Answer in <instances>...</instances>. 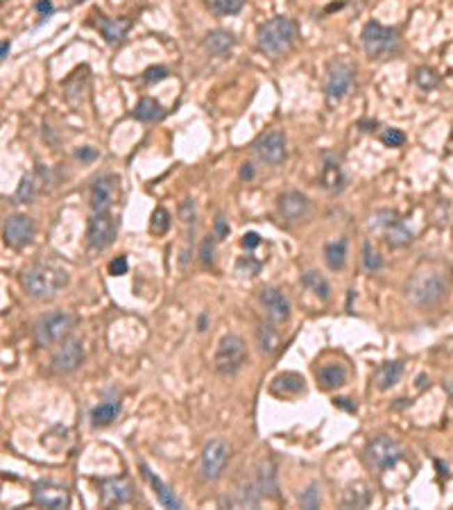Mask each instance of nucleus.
Returning <instances> with one entry per match:
<instances>
[{
    "mask_svg": "<svg viewBox=\"0 0 453 510\" xmlns=\"http://www.w3.org/2000/svg\"><path fill=\"white\" fill-rule=\"evenodd\" d=\"M299 34V27L293 18L288 16H275L266 21L259 27V48L268 54V57H281L284 52L290 50V45L295 43Z\"/></svg>",
    "mask_w": 453,
    "mask_h": 510,
    "instance_id": "nucleus-2",
    "label": "nucleus"
},
{
    "mask_svg": "<svg viewBox=\"0 0 453 510\" xmlns=\"http://www.w3.org/2000/svg\"><path fill=\"white\" fill-rule=\"evenodd\" d=\"M362 266H365L367 272H378L383 268V261H381L378 252L369 243H362Z\"/></svg>",
    "mask_w": 453,
    "mask_h": 510,
    "instance_id": "nucleus-36",
    "label": "nucleus"
},
{
    "mask_svg": "<svg viewBox=\"0 0 453 510\" xmlns=\"http://www.w3.org/2000/svg\"><path fill=\"white\" fill-rule=\"evenodd\" d=\"M277 209L286 223H304L306 218L311 216V202H308V197L304 193H299V190L281 193L277 200Z\"/></svg>",
    "mask_w": 453,
    "mask_h": 510,
    "instance_id": "nucleus-14",
    "label": "nucleus"
},
{
    "mask_svg": "<svg viewBox=\"0 0 453 510\" xmlns=\"http://www.w3.org/2000/svg\"><path fill=\"white\" fill-rule=\"evenodd\" d=\"M7 52H9V41H3L0 43V59L7 57Z\"/></svg>",
    "mask_w": 453,
    "mask_h": 510,
    "instance_id": "nucleus-50",
    "label": "nucleus"
},
{
    "mask_svg": "<svg viewBox=\"0 0 453 510\" xmlns=\"http://www.w3.org/2000/svg\"><path fill=\"white\" fill-rule=\"evenodd\" d=\"M254 154L266 166H281L286 161V136L281 132H268L254 143Z\"/></svg>",
    "mask_w": 453,
    "mask_h": 510,
    "instance_id": "nucleus-11",
    "label": "nucleus"
},
{
    "mask_svg": "<svg viewBox=\"0 0 453 510\" xmlns=\"http://www.w3.org/2000/svg\"><path fill=\"white\" fill-rule=\"evenodd\" d=\"M256 493H259V497H270V499L277 497V472H275V465H272L270 460H266L259 467Z\"/></svg>",
    "mask_w": 453,
    "mask_h": 510,
    "instance_id": "nucleus-27",
    "label": "nucleus"
},
{
    "mask_svg": "<svg viewBox=\"0 0 453 510\" xmlns=\"http://www.w3.org/2000/svg\"><path fill=\"white\" fill-rule=\"evenodd\" d=\"M32 239H34V223L27 216L16 213V216H12L5 223V241H7V245L21 250V248H25V245H30Z\"/></svg>",
    "mask_w": 453,
    "mask_h": 510,
    "instance_id": "nucleus-17",
    "label": "nucleus"
},
{
    "mask_svg": "<svg viewBox=\"0 0 453 510\" xmlns=\"http://www.w3.org/2000/svg\"><path fill=\"white\" fill-rule=\"evenodd\" d=\"M256 345H259V350L266 354V357H275L277 350L281 347V333L275 324H259V329H256Z\"/></svg>",
    "mask_w": 453,
    "mask_h": 510,
    "instance_id": "nucleus-25",
    "label": "nucleus"
},
{
    "mask_svg": "<svg viewBox=\"0 0 453 510\" xmlns=\"http://www.w3.org/2000/svg\"><path fill=\"white\" fill-rule=\"evenodd\" d=\"M72 3H82V0H72Z\"/></svg>",
    "mask_w": 453,
    "mask_h": 510,
    "instance_id": "nucleus-56",
    "label": "nucleus"
},
{
    "mask_svg": "<svg viewBox=\"0 0 453 510\" xmlns=\"http://www.w3.org/2000/svg\"><path fill=\"white\" fill-rule=\"evenodd\" d=\"M299 504H302V508L306 510H315V508H320V486H315L311 483L302 495H299Z\"/></svg>",
    "mask_w": 453,
    "mask_h": 510,
    "instance_id": "nucleus-37",
    "label": "nucleus"
},
{
    "mask_svg": "<svg viewBox=\"0 0 453 510\" xmlns=\"http://www.w3.org/2000/svg\"><path fill=\"white\" fill-rule=\"evenodd\" d=\"M227 460H229V451L227 444L220 440H211L202 451V460H199V474L204 481H215L222 477Z\"/></svg>",
    "mask_w": 453,
    "mask_h": 510,
    "instance_id": "nucleus-10",
    "label": "nucleus"
},
{
    "mask_svg": "<svg viewBox=\"0 0 453 510\" xmlns=\"http://www.w3.org/2000/svg\"><path fill=\"white\" fill-rule=\"evenodd\" d=\"M229 223H227L224 216H215V223H213V236L215 241H224L227 236H229Z\"/></svg>",
    "mask_w": 453,
    "mask_h": 510,
    "instance_id": "nucleus-42",
    "label": "nucleus"
},
{
    "mask_svg": "<svg viewBox=\"0 0 453 510\" xmlns=\"http://www.w3.org/2000/svg\"><path fill=\"white\" fill-rule=\"evenodd\" d=\"M322 186L326 190H331V193H340L347 184V177H344V170L340 166V161L331 157V154H326L324 157V166H322Z\"/></svg>",
    "mask_w": 453,
    "mask_h": 510,
    "instance_id": "nucleus-20",
    "label": "nucleus"
},
{
    "mask_svg": "<svg viewBox=\"0 0 453 510\" xmlns=\"http://www.w3.org/2000/svg\"><path fill=\"white\" fill-rule=\"evenodd\" d=\"M381 141H383L387 148H401L406 143V134L401 130H394V127H387V130L381 134Z\"/></svg>",
    "mask_w": 453,
    "mask_h": 510,
    "instance_id": "nucleus-39",
    "label": "nucleus"
},
{
    "mask_svg": "<svg viewBox=\"0 0 453 510\" xmlns=\"http://www.w3.org/2000/svg\"><path fill=\"white\" fill-rule=\"evenodd\" d=\"M417 381H420V384H417V386H420V388H422V386H424V384H426V386H429V379H426V377H424V375H422V377H420V379H417Z\"/></svg>",
    "mask_w": 453,
    "mask_h": 510,
    "instance_id": "nucleus-54",
    "label": "nucleus"
},
{
    "mask_svg": "<svg viewBox=\"0 0 453 510\" xmlns=\"http://www.w3.org/2000/svg\"><path fill=\"white\" fill-rule=\"evenodd\" d=\"M351 87H353V68L344 61L333 63L329 70V77H326V87H324L326 100H329L331 105L338 103V100H342L349 93Z\"/></svg>",
    "mask_w": 453,
    "mask_h": 510,
    "instance_id": "nucleus-12",
    "label": "nucleus"
},
{
    "mask_svg": "<svg viewBox=\"0 0 453 510\" xmlns=\"http://www.w3.org/2000/svg\"><path fill=\"white\" fill-rule=\"evenodd\" d=\"M39 193V181H36V172H30V175H25L21 179V184H18V190H16V200L18 202H32Z\"/></svg>",
    "mask_w": 453,
    "mask_h": 510,
    "instance_id": "nucleus-34",
    "label": "nucleus"
},
{
    "mask_svg": "<svg viewBox=\"0 0 453 510\" xmlns=\"http://www.w3.org/2000/svg\"><path fill=\"white\" fill-rule=\"evenodd\" d=\"M374 227L383 232L385 243L390 248H406V245H410V241H413L410 227H408L394 211H387V209L374 216Z\"/></svg>",
    "mask_w": 453,
    "mask_h": 510,
    "instance_id": "nucleus-9",
    "label": "nucleus"
},
{
    "mask_svg": "<svg viewBox=\"0 0 453 510\" xmlns=\"http://www.w3.org/2000/svg\"><path fill=\"white\" fill-rule=\"evenodd\" d=\"M335 404H338L340 408H344V411H356V404H351L349 402V397H338V399H335Z\"/></svg>",
    "mask_w": 453,
    "mask_h": 510,
    "instance_id": "nucleus-47",
    "label": "nucleus"
},
{
    "mask_svg": "<svg viewBox=\"0 0 453 510\" xmlns=\"http://www.w3.org/2000/svg\"><path fill=\"white\" fill-rule=\"evenodd\" d=\"M77 159L82 161H91V159H95V150H77Z\"/></svg>",
    "mask_w": 453,
    "mask_h": 510,
    "instance_id": "nucleus-49",
    "label": "nucleus"
},
{
    "mask_svg": "<svg viewBox=\"0 0 453 510\" xmlns=\"http://www.w3.org/2000/svg\"><path fill=\"white\" fill-rule=\"evenodd\" d=\"M233 45H236L233 34L227 32V30H213L204 39V48L211 52V54H215V57H222V54L231 52Z\"/></svg>",
    "mask_w": 453,
    "mask_h": 510,
    "instance_id": "nucleus-28",
    "label": "nucleus"
},
{
    "mask_svg": "<svg viewBox=\"0 0 453 510\" xmlns=\"http://www.w3.org/2000/svg\"><path fill=\"white\" fill-rule=\"evenodd\" d=\"M371 504V490L367 483H362V481H356V483H351L347 490H344V497H342V506L344 508H367Z\"/></svg>",
    "mask_w": 453,
    "mask_h": 510,
    "instance_id": "nucleus-26",
    "label": "nucleus"
},
{
    "mask_svg": "<svg viewBox=\"0 0 453 510\" xmlns=\"http://www.w3.org/2000/svg\"><path fill=\"white\" fill-rule=\"evenodd\" d=\"M261 304L272 322H286L290 317V299L281 288L270 286L261 293Z\"/></svg>",
    "mask_w": 453,
    "mask_h": 510,
    "instance_id": "nucleus-18",
    "label": "nucleus"
},
{
    "mask_svg": "<svg viewBox=\"0 0 453 510\" xmlns=\"http://www.w3.org/2000/svg\"><path fill=\"white\" fill-rule=\"evenodd\" d=\"M118 225L116 218L109 211H93L89 218V232H86V243L91 252H102L116 241Z\"/></svg>",
    "mask_w": 453,
    "mask_h": 510,
    "instance_id": "nucleus-8",
    "label": "nucleus"
},
{
    "mask_svg": "<svg viewBox=\"0 0 453 510\" xmlns=\"http://www.w3.org/2000/svg\"><path fill=\"white\" fill-rule=\"evenodd\" d=\"M109 275H114V277L127 275V259L125 257H118V259H114L112 263H109Z\"/></svg>",
    "mask_w": 453,
    "mask_h": 510,
    "instance_id": "nucleus-45",
    "label": "nucleus"
},
{
    "mask_svg": "<svg viewBox=\"0 0 453 510\" xmlns=\"http://www.w3.org/2000/svg\"><path fill=\"white\" fill-rule=\"evenodd\" d=\"M98 27H100V32L105 34L107 41L116 43V41H123L127 36V32H130V27H132V21L130 18H109V16L100 14Z\"/></svg>",
    "mask_w": 453,
    "mask_h": 510,
    "instance_id": "nucleus-23",
    "label": "nucleus"
},
{
    "mask_svg": "<svg viewBox=\"0 0 453 510\" xmlns=\"http://www.w3.org/2000/svg\"><path fill=\"white\" fill-rule=\"evenodd\" d=\"M118 188H121V179L116 175L98 177L93 186H91V207H93V211H109L118 197Z\"/></svg>",
    "mask_w": 453,
    "mask_h": 510,
    "instance_id": "nucleus-15",
    "label": "nucleus"
},
{
    "mask_svg": "<svg viewBox=\"0 0 453 510\" xmlns=\"http://www.w3.org/2000/svg\"><path fill=\"white\" fill-rule=\"evenodd\" d=\"M130 497H132V486L127 479H105L100 483V502L107 508L127 504Z\"/></svg>",
    "mask_w": 453,
    "mask_h": 510,
    "instance_id": "nucleus-19",
    "label": "nucleus"
},
{
    "mask_svg": "<svg viewBox=\"0 0 453 510\" xmlns=\"http://www.w3.org/2000/svg\"><path fill=\"white\" fill-rule=\"evenodd\" d=\"M121 415V404L118 402H102L91 411V424L93 426H107Z\"/></svg>",
    "mask_w": 453,
    "mask_h": 510,
    "instance_id": "nucleus-33",
    "label": "nucleus"
},
{
    "mask_svg": "<svg viewBox=\"0 0 453 510\" xmlns=\"http://www.w3.org/2000/svg\"><path fill=\"white\" fill-rule=\"evenodd\" d=\"M179 218L184 223H193L195 220V202L193 200H184L179 207Z\"/></svg>",
    "mask_w": 453,
    "mask_h": 510,
    "instance_id": "nucleus-44",
    "label": "nucleus"
},
{
    "mask_svg": "<svg viewBox=\"0 0 453 510\" xmlns=\"http://www.w3.org/2000/svg\"><path fill=\"white\" fill-rule=\"evenodd\" d=\"M72 331V317L63 311H54L39 317L34 324V340L39 347H54L63 343Z\"/></svg>",
    "mask_w": 453,
    "mask_h": 510,
    "instance_id": "nucleus-5",
    "label": "nucleus"
},
{
    "mask_svg": "<svg viewBox=\"0 0 453 510\" xmlns=\"http://www.w3.org/2000/svg\"><path fill=\"white\" fill-rule=\"evenodd\" d=\"M213 250H215V236H206L199 248V259L204 266H213Z\"/></svg>",
    "mask_w": 453,
    "mask_h": 510,
    "instance_id": "nucleus-41",
    "label": "nucleus"
},
{
    "mask_svg": "<svg viewBox=\"0 0 453 510\" xmlns=\"http://www.w3.org/2000/svg\"><path fill=\"white\" fill-rule=\"evenodd\" d=\"M401 456H404L401 444L390 438V435H378V438H374L367 444V451H365L367 465L374 467L376 472L394 467L401 460Z\"/></svg>",
    "mask_w": 453,
    "mask_h": 510,
    "instance_id": "nucleus-7",
    "label": "nucleus"
},
{
    "mask_svg": "<svg viewBox=\"0 0 453 510\" xmlns=\"http://www.w3.org/2000/svg\"><path fill=\"white\" fill-rule=\"evenodd\" d=\"M415 80H417V84H420V89H424V91H431V89H435L440 84V77L435 75L431 68H420V70H417Z\"/></svg>",
    "mask_w": 453,
    "mask_h": 510,
    "instance_id": "nucleus-38",
    "label": "nucleus"
},
{
    "mask_svg": "<svg viewBox=\"0 0 453 510\" xmlns=\"http://www.w3.org/2000/svg\"><path fill=\"white\" fill-rule=\"evenodd\" d=\"M245 361H247V347H245L240 336H236V333L222 336L215 347V357H213L215 370L224 377H231L245 366Z\"/></svg>",
    "mask_w": 453,
    "mask_h": 510,
    "instance_id": "nucleus-4",
    "label": "nucleus"
},
{
    "mask_svg": "<svg viewBox=\"0 0 453 510\" xmlns=\"http://www.w3.org/2000/svg\"><path fill=\"white\" fill-rule=\"evenodd\" d=\"M362 48H365L367 57L381 59L387 57L399 48V32L394 27H385L376 21H369L362 27Z\"/></svg>",
    "mask_w": 453,
    "mask_h": 510,
    "instance_id": "nucleus-6",
    "label": "nucleus"
},
{
    "mask_svg": "<svg viewBox=\"0 0 453 510\" xmlns=\"http://www.w3.org/2000/svg\"><path fill=\"white\" fill-rule=\"evenodd\" d=\"M435 467L440 470V474H444V477H447V465H442V460H435Z\"/></svg>",
    "mask_w": 453,
    "mask_h": 510,
    "instance_id": "nucleus-53",
    "label": "nucleus"
},
{
    "mask_svg": "<svg viewBox=\"0 0 453 510\" xmlns=\"http://www.w3.org/2000/svg\"><path fill=\"white\" fill-rule=\"evenodd\" d=\"M23 290L34 299H52L68 286V272L50 263H32L21 272Z\"/></svg>",
    "mask_w": 453,
    "mask_h": 510,
    "instance_id": "nucleus-1",
    "label": "nucleus"
},
{
    "mask_svg": "<svg viewBox=\"0 0 453 510\" xmlns=\"http://www.w3.org/2000/svg\"><path fill=\"white\" fill-rule=\"evenodd\" d=\"M143 474L148 477V481H150V486L154 488V493H157V497H159V502L166 506V508H172V510H179L181 508V502L175 497V493H172V490L163 483V481L157 477V474H152V472L143 465Z\"/></svg>",
    "mask_w": 453,
    "mask_h": 510,
    "instance_id": "nucleus-29",
    "label": "nucleus"
},
{
    "mask_svg": "<svg viewBox=\"0 0 453 510\" xmlns=\"http://www.w3.org/2000/svg\"><path fill=\"white\" fill-rule=\"evenodd\" d=\"M259 243H261V239H259V234H256V232H247V234L243 236V248H245V250H254Z\"/></svg>",
    "mask_w": 453,
    "mask_h": 510,
    "instance_id": "nucleus-46",
    "label": "nucleus"
},
{
    "mask_svg": "<svg viewBox=\"0 0 453 510\" xmlns=\"http://www.w3.org/2000/svg\"><path fill=\"white\" fill-rule=\"evenodd\" d=\"M168 227H170V213H168L163 207L154 209L152 220H150V230H152V234H154V236L166 234V232H168Z\"/></svg>",
    "mask_w": 453,
    "mask_h": 510,
    "instance_id": "nucleus-35",
    "label": "nucleus"
},
{
    "mask_svg": "<svg viewBox=\"0 0 453 510\" xmlns=\"http://www.w3.org/2000/svg\"><path fill=\"white\" fill-rule=\"evenodd\" d=\"M36 12L50 14L52 12V3H50V0H39V3H36Z\"/></svg>",
    "mask_w": 453,
    "mask_h": 510,
    "instance_id": "nucleus-48",
    "label": "nucleus"
},
{
    "mask_svg": "<svg viewBox=\"0 0 453 510\" xmlns=\"http://www.w3.org/2000/svg\"><path fill=\"white\" fill-rule=\"evenodd\" d=\"M197 324H199L197 329H199V331H204V329H206V315H199V322H197Z\"/></svg>",
    "mask_w": 453,
    "mask_h": 510,
    "instance_id": "nucleus-52",
    "label": "nucleus"
},
{
    "mask_svg": "<svg viewBox=\"0 0 453 510\" xmlns=\"http://www.w3.org/2000/svg\"><path fill=\"white\" fill-rule=\"evenodd\" d=\"M302 284L311 290V293L315 297H320L322 302H326V299L331 297V286H329V281H326L320 272L317 270H306L304 275H302Z\"/></svg>",
    "mask_w": 453,
    "mask_h": 510,
    "instance_id": "nucleus-31",
    "label": "nucleus"
},
{
    "mask_svg": "<svg viewBox=\"0 0 453 510\" xmlns=\"http://www.w3.org/2000/svg\"><path fill=\"white\" fill-rule=\"evenodd\" d=\"M240 175H243L245 179H249V177H252V166H243V168H240Z\"/></svg>",
    "mask_w": 453,
    "mask_h": 510,
    "instance_id": "nucleus-51",
    "label": "nucleus"
},
{
    "mask_svg": "<svg viewBox=\"0 0 453 510\" xmlns=\"http://www.w3.org/2000/svg\"><path fill=\"white\" fill-rule=\"evenodd\" d=\"M449 393H451V397H453V384H449Z\"/></svg>",
    "mask_w": 453,
    "mask_h": 510,
    "instance_id": "nucleus-55",
    "label": "nucleus"
},
{
    "mask_svg": "<svg viewBox=\"0 0 453 510\" xmlns=\"http://www.w3.org/2000/svg\"><path fill=\"white\" fill-rule=\"evenodd\" d=\"M317 381L324 390H338L347 384V368L342 363H326L317 370Z\"/></svg>",
    "mask_w": 453,
    "mask_h": 510,
    "instance_id": "nucleus-21",
    "label": "nucleus"
},
{
    "mask_svg": "<svg viewBox=\"0 0 453 510\" xmlns=\"http://www.w3.org/2000/svg\"><path fill=\"white\" fill-rule=\"evenodd\" d=\"M401 375H404V361H387L383 366L378 368L376 372V388L378 390H390L394 388L399 381H401Z\"/></svg>",
    "mask_w": 453,
    "mask_h": 510,
    "instance_id": "nucleus-24",
    "label": "nucleus"
},
{
    "mask_svg": "<svg viewBox=\"0 0 453 510\" xmlns=\"http://www.w3.org/2000/svg\"><path fill=\"white\" fill-rule=\"evenodd\" d=\"M406 295L415 306H433L447 295V279L435 270H417L408 279Z\"/></svg>",
    "mask_w": 453,
    "mask_h": 510,
    "instance_id": "nucleus-3",
    "label": "nucleus"
},
{
    "mask_svg": "<svg viewBox=\"0 0 453 510\" xmlns=\"http://www.w3.org/2000/svg\"><path fill=\"white\" fill-rule=\"evenodd\" d=\"M32 499H34V504H39L43 508H50V510H61L70 504L68 488L59 486V483H52V481H39V483H34Z\"/></svg>",
    "mask_w": 453,
    "mask_h": 510,
    "instance_id": "nucleus-13",
    "label": "nucleus"
},
{
    "mask_svg": "<svg viewBox=\"0 0 453 510\" xmlns=\"http://www.w3.org/2000/svg\"><path fill=\"white\" fill-rule=\"evenodd\" d=\"M304 377L302 375H295V372H284V375H279L275 381H272L270 390L279 397H295L299 393H304Z\"/></svg>",
    "mask_w": 453,
    "mask_h": 510,
    "instance_id": "nucleus-22",
    "label": "nucleus"
},
{
    "mask_svg": "<svg viewBox=\"0 0 453 510\" xmlns=\"http://www.w3.org/2000/svg\"><path fill=\"white\" fill-rule=\"evenodd\" d=\"M163 107H161V103H157V100L154 98H143L139 105H136V109H134V118L136 121H141V123H154V121H161L163 118Z\"/></svg>",
    "mask_w": 453,
    "mask_h": 510,
    "instance_id": "nucleus-30",
    "label": "nucleus"
},
{
    "mask_svg": "<svg viewBox=\"0 0 453 510\" xmlns=\"http://www.w3.org/2000/svg\"><path fill=\"white\" fill-rule=\"evenodd\" d=\"M82 361H84V347H82V343L63 340L52 357V370L59 372V375H68V372H75L82 366Z\"/></svg>",
    "mask_w": 453,
    "mask_h": 510,
    "instance_id": "nucleus-16",
    "label": "nucleus"
},
{
    "mask_svg": "<svg viewBox=\"0 0 453 510\" xmlns=\"http://www.w3.org/2000/svg\"><path fill=\"white\" fill-rule=\"evenodd\" d=\"M243 5H245V0H213V7L220 14H227V16L238 14L243 9Z\"/></svg>",
    "mask_w": 453,
    "mask_h": 510,
    "instance_id": "nucleus-40",
    "label": "nucleus"
},
{
    "mask_svg": "<svg viewBox=\"0 0 453 510\" xmlns=\"http://www.w3.org/2000/svg\"><path fill=\"white\" fill-rule=\"evenodd\" d=\"M166 77H168V68H166V66H150L148 70L143 73V80H145V82H150V84H154V82L166 80Z\"/></svg>",
    "mask_w": 453,
    "mask_h": 510,
    "instance_id": "nucleus-43",
    "label": "nucleus"
},
{
    "mask_svg": "<svg viewBox=\"0 0 453 510\" xmlns=\"http://www.w3.org/2000/svg\"><path fill=\"white\" fill-rule=\"evenodd\" d=\"M324 259H326V266H329L331 270H335V272L342 270L344 263H347V243H344V239H338V241L326 245Z\"/></svg>",
    "mask_w": 453,
    "mask_h": 510,
    "instance_id": "nucleus-32",
    "label": "nucleus"
}]
</instances>
